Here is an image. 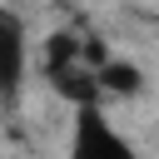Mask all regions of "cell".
I'll use <instances>...</instances> for the list:
<instances>
[{"mask_svg":"<svg viewBox=\"0 0 159 159\" xmlns=\"http://www.w3.org/2000/svg\"><path fill=\"white\" fill-rule=\"evenodd\" d=\"M70 159H134V144L104 119L99 104L75 109V129H70Z\"/></svg>","mask_w":159,"mask_h":159,"instance_id":"obj_2","label":"cell"},{"mask_svg":"<svg viewBox=\"0 0 159 159\" xmlns=\"http://www.w3.org/2000/svg\"><path fill=\"white\" fill-rule=\"evenodd\" d=\"M45 75H50V84L75 104V109H84V104H99V80H94V65L84 60V45L75 40V35H50V45H45Z\"/></svg>","mask_w":159,"mask_h":159,"instance_id":"obj_1","label":"cell"},{"mask_svg":"<svg viewBox=\"0 0 159 159\" xmlns=\"http://www.w3.org/2000/svg\"><path fill=\"white\" fill-rule=\"evenodd\" d=\"M94 80H99V94H139V70H134L129 60H109V65H99Z\"/></svg>","mask_w":159,"mask_h":159,"instance_id":"obj_4","label":"cell"},{"mask_svg":"<svg viewBox=\"0 0 159 159\" xmlns=\"http://www.w3.org/2000/svg\"><path fill=\"white\" fill-rule=\"evenodd\" d=\"M25 65H30V35L25 20L0 5V104H15L25 89Z\"/></svg>","mask_w":159,"mask_h":159,"instance_id":"obj_3","label":"cell"}]
</instances>
